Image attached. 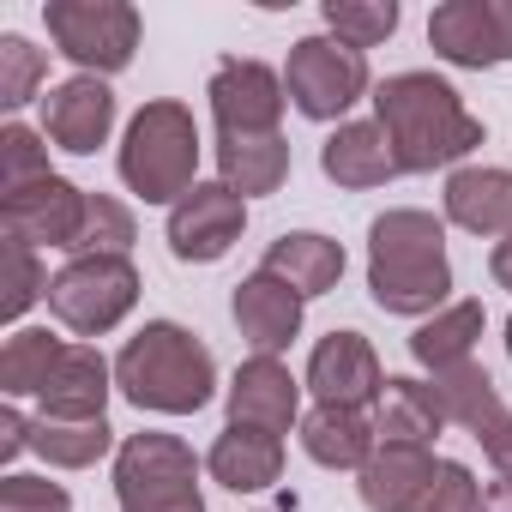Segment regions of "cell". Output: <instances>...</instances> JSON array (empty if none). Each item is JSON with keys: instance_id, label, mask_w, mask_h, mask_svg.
<instances>
[{"instance_id": "4316f807", "label": "cell", "mask_w": 512, "mask_h": 512, "mask_svg": "<svg viewBox=\"0 0 512 512\" xmlns=\"http://www.w3.org/2000/svg\"><path fill=\"white\" fill-rule=\"evenodd\" d=\"M434 398H440L446 422H458V428H464V434H476V440L506 416L500 386L488 380V368H482V362H458V368L434 374Z\"/></svg>"}, {"instance_id": "ac0fdd59", "label": "cell", "mask_w": 512, "mask_h": 512, "mask_svg": "<svg viewBox=\"0 0 512 512\" xmlns=\"http://www.w3.org/2000/svg\"><path fill=\"white\" fill-rule=\"evenodd\" d=\"M446 223H458L464 235H512V169L494 163H464L446 175Z\"/></svg>"}, {"instance_id": "ffe728a7", "label": "cell", "mask_w": 512, "mask_h": 512, "mask_svg": "<svg viewBox=\"0 0 512 512\" xmlns=\"http://www.w3.org/2000/svg\"><path fill=\"white\" fill-rule=\"evenodd\" d=\"M320 169H326V181H338L350 193H368V187H386L392 175H404L398 169V151H392V139H386L380 121H344L320 145Z\"/></svg>"}, {"instance_id": "4fadbf2b", "label": "cell", "mask_w": 512, "mask_h": 512, "mask_svg": "<svg viewBox=\"0 0 512 512\" xmlns=\"http://www.w3.org/2000/svg\"><path fill=\"white\" fill-rule=\"evenodd\" d=\"M386 380L392 374L380 368V356H374V344L362 332H326L314 344V356H308V374H302V386L314 392V404H344V410L380 404Z\"/></svg>"}, {"instance_id": "9a60e30c", "label": "cell", "mask_w": 512, "mask_h": 512, "mask_svg": "<svg viewBox=\"0 0 512 512\" xmlns=\"http://www.w3.org/2000/svg\"><path fill=\"white\" fill-rule=\"evenodd\" d=\"M229 314H235V332H241V344H247L253 356H284V350L302 338V314H308V302H302L284 278L253 272V278L235 284Z\"/></svg>"}, {"instance_id": "cb8c5ba5", "label": "cell", "mask_w": 512, "mask_h": 512, "mask_svg": "<svg viewBox=\"0 0 512 512\" xmlns=\"http://www.w3.org/2000/svg\"><path fill=\"white\" fill-rule=\"evenodd\" d=\"M217 181L235 187L241 199H260L278 193L290 181V139L284 133H217Z\"/></svg>"}, {"instance_id": "74e56055", "label": "cell", "mask_w": 512, "mask_h": 512, "mask_svg": "<svg viewBox=\"0 0 512 512\" xmlns=\"http://www.w3.org/2000/svg\"><path fill=\"white\" fill-rule=\"evenodd\" d=\"M25 446H31V422L19 416V404H7L0 410V464H13Z\"/></svg>"}, {"instance_id": "7a4b0ae2", "label": "cell", "mask_w": 512, "mask_h": 512, "mask_svg": "<svg viewBox=\"0 0 512 512\" xmlns=\"http://www.w3.org/2000/svg\"><path fill=\"white\" fill-rule=\"evenodd\" d=\"M374 121L386 127L404 175H434L464 163L488 133L440 73H392L374 85Z\"/></svg>"}, {"instance_id": "5bb4252c", "label": "cell", "mask_w": 512, "mask_h": 512, "mask_svg": "<svg viewBox=\"0 0 512 512\" xmlns=\"http://www.w3.org/2000/svg\"><path fill=\"white\" fill-rule=\"evenodd\" d=\"M229 428L290 434L302 428V380L284 368V356H247L229 380Z\"/></svg>"}, {"instance_id": "8992f818", "label": "cell", "mask_w": 512, "mask_h": 512, "mask_svg": "<svg viewBox=\"0 0 512 512\" xmlns=\"http://www.w3.org/2000/svg\"><path fill=\"white\" fill-rule=\"evenodd\" d=\"M139 308V266L133 253H79L49 278V314L79 332V338H103L115 332L127 314Z\"/></svg>"}, {"instance_id": "9c48e42d", "label": "cell", "mask_w": 512, "mask_h": 512, "mask_svg": "<svg viewBox=\"0 0 512 512\" xmlns=\"http://www.w3.org/2000/svg\"><path fill=\"white\" fill-rule=\"evenodd\" d=\"M428 49L464 73L506 67L512 61V0H440L428 13Z\"/></svg>"}, {"instance_id": "d4e9b609", "label": "cell", "mask_w": 512, "mask_h": 512, "mask_svg": "<svg viewBox=\"0 0 512 512\" xmlns=\"http://www.w3.org/2000/svg\"><path fill=\"white\" fill-rule=\"evenodd\" d=\"M428 476H434V452L428 446H380L356 470V488H362L368 512H410Z\"/></svg>"}, {"instance_id": "277c9868", "label": "cell", "mask_w": 512, "mask_h": 512, "mask_svg": "<svg viewBox=\"0 0 512 512\" xmlns=\"http://www.w3.org/2000/svg\"><path fill=\"white\" fill-rule=\"evenodd\" d=\"M199 151H205V139H199L193 109L175 103V97H157V103H145L127 121L115 169H121V181H127L133 199H145V205H181L199 187Z\"/></svg>"}, {"instance_id": "d6986e66", "label": "cell", "mask_w": 512, "mask_h": 512, "mask_svg": "<svg viewBox=\"0 0 512 512\" xmlns=\"http://www.w3.org/2000/svg\"><path fill=\"white\" fill-rule=\"evenodd\" d=\"M344 241H332V235H320V229H290V235H278L272 247H266V260H260V272H272V278H284L302 302H314V296H332L338 284H344Z\"/></svg>"}, {"instance_id": "484cf974", "label": "cell", "mask_w": 512, "mask_h": 512, "mask_svg": "<svg viewBox=\"0 0 512 512\" xmlns=\"http://www.w3.org/2000/svg\"><path fill=\"white\" fill-rule=\"evenodd\" d=\"M482 326H488L482 302H446L434 320H422V326L410 332V356H416V368L446 374V368H458V362H476Z\"/></svg>"}, {"instance_id": "f35d334b", "label": "cell", "mask_w": 512, "mask_h": 512, "mask_svg": "<svg viewBox=\"0 0 512 512\" xmlns=\"http://www.w3.org/2000/svg\"><path fill=\"white\" fill-rule=\"evenodd\" d=\"M488 278H494L500 290H512V235L494 241V253H488Z\"/></svg>"}, {"instance_id": "3957f363", "label": "cell", "mask_w": 512, "mask_h": 512, "mask_svg": "<svg viewBox=\"0 0 512 512\" xmlns=\"http://www.w3.org/2000/svg\"><path fill=\"white\" fill-rule=\"evenodd\" d=\"M115 392L151 416H193L217 392V362L187 326L145 320L115 356Z\"/></svg>"}, {"instance_id": "836d02e7", "label": "cell", "mask_w": 512, "mask_h": 512, "mask_svg": "<svg viewBox=\"0 0 512 512\" xmlns=\"http://www.w3.org/2000/svg\"><path fill=\"white\" fill-rule=\"evenodd\" d=\"M133 241H139L133 211H127L121 199H109V193H91L85 229H79V241H73V260H79V253H133Z\"/></svg>"}, {"instance_id": "e575fe53", "label": "cell", "mask_w": 512, "mask_h": 512, "mask_svg": "<svg viewBox=\"0 0 512 512\" xmlns=\"http://www.w3.org/2000/svg\"><path fill=\"white\" fill-rule=\"evenodd\" d=\"M410 512H482V488H476L470 464H458V458H434V476L422 482V494H416Z\"/></svg>"}, {"instance_id": "44dd1931", "label": "cell", "mask_w": 512, "mask_h": 512, "mask_svg": "<svg viewBox=\"0 0 512 512\" xmlns=\"http://www.w3.org/2000/svg\"><path fill=\"white\" fill-rule=\"evenodd\" d=\"M205 476L229 494H260L284 476V440L260 428H223L205 452Z\"/></svg>"}, {"instance_id": "6da1fadb", "label": "cell", "mask_w": 512, "mask_h": 512, "mask_svg": "<svg viewBox=\"0 0 512 512\" xmlns=\"http://www.w3.org/2000/svg\"><path fill=\"white\" fill-rule=\"evenodd\" d=\"M368 296L380 314L434 320L452 296L446 223L416 205H392L368 223Z\"/></svg>"}, {"instance_id": "52a82bcc", "label": "cell", "mask_w": 512, "mask_h": 512, "mask_svg": "<svg viewBox=\"0 0 512 512\" xmlns=\"http://www.w3.org/2000/svg\"><path fill=\"white\" fill-rule=\"evenodd\" d=\"M43 25H49V43L91 79L127 73L145 31L133 0H49Z\"/></svg>"}, {"instance_id": "603a6c76", "label": "cell", "mask_w": 512, "mask_h": 512, "mask_svg": "<svg viewBox=\"0 0 512 512\" xmlns=\"http://www.w3.org/2000/svg\"><path fill=\"white\" fill-rule=\"evenodd\" d=\"M440 428H446V410H440V398H434V380L392 374L386 392H380V404H374V434H380V446H428V452H434Z\"/></svg>"}, {"instance_id": "83f0119b", "label": "cell", "mask_w": 512, "mask_h": 512, "mask_svg": "<svg viewBox=\"0 0 512 512\" xmlns=\"http://www.w3.org/2000/svg\"><path fill=\"white\" fill-rule=\"evenodd\" d=\"M61 350H67V338H55L49 326H19L7 344H0V392H7V404L37 398L49 386Z\"/></svg>"}, {"instance_id": "ab89813d", "label": "cell", "mask_w": 512, "mask_h": 512, "mask_svg": "<svg viewBox=\"0 0 512 512\" xmlns=\"http://www.w3.org/2000/svg\"><path fill=\"white\" fill-rule=\"evenodd\" d=\"M506 356H512V320H506Z\"/></svg>"}, {"instance_id": "8d00e7d4", "label": "cell", "mask_w": 512, "mask_h": 512, "mask_svg": "<svg viewBox=\"0 0 512 512\" xmlns=\"http://www.w3.org/2000/svg\"><path fill=\"white\" fill-rule=\"evenodd\" d=\"M482 452H488L494 476H500V482L512 488V410H506V416H500V422H494V428L482 434Z\"/></svg>"}, {"instance_id": "7c38bea8", "label": "cell", "mask_w": 512, "mask_h": 512, "mask_svg": "<svg viewBox=\"0 0 512 512\" xmlns=\"http://www.w3.org/2000/svg\"><path fill=\"white\" fill-rule=\"evenodd\" d=\"M85 211H91V193L73 187L67 175H49V181H37L25 193L0 199V235L25 241V247H61V253H73V241L85 229Z\"/></svg>"}, {"instance_id": "8fae6325", "label": "cell", "mask_w": 512, "mask_h": 512, "mask_svg": "<svg viewBox=\"0 0 512 512\" xmlns=\"http://www.w3.org/2000/svg\"><path fill=\"white\" fill-rule=\"evenodd\" d=\"M205 97H211L217 133H229V139H241V133H278L284 103H290L284 73H272L266 61H247V55H223L217 73H211V85H205Z\"/></svg>"}, {"instance_id": "5b68a950", "label": "cell", "mask_w": 512, "mask_h": 512, "mask_svg": "<svg viewBox=\"0 0 512 512\" xmlns=\"http://www.w3.org/2000/svg\"><path fill=\"white\" fill-rule=\"evenodd\" d=\"M199 458L181 434H127L115 452V506L121 512H205Z\"/></svg>"}, {"instance_id": "30bf717a", "label": "cell", "mask_w": 512, "mask_h": 512, "mask_svg": "<svg viewBox=\"0 0 512 512\" xmlns=\"http://www.w3.org/2000/svg\"><path fill=\"white\" fill-rule=\"evenodd\" d=\"M241 229H247V199L223 181H199L181 205H169V223H163L169 253L181 266H217L241 241Z\"/></svg>"}, {"instance_id": "7402d4cb", "label": "cell", "mask_w": 512, "mask_h": 512, "mask_svg": "<svg viewBox=\"0 0 512 512\" xmlns=\"http://www.w3.org/2000/svg\"><path fill=\"white\" fill-rule=\"evenodd\" d=\"M296 434H302V452H308L320 470H362V464L380 452L374 416H368V410H344V404H314Z\"/></svg>"}, {"instance_id": "ba28073f", "label": "cell", "mask_w": 512, "mask_h": 512, "mask_svg": "<svg viewBox=\"0 0 512 512\" xmlns=\"http://www.w3.org/2000/svg\"><path fill=\"white\" fill-rule=\"evenodd\" d=\"M284 91H290L296 115H308V121H338V127H344V115L374 91L368 55L350 49V43H338V37H302V43H290Z\"/></svg>"}, {"instance_id": "f1b7e54d", "label": "cell", "mask_w": 512, "mask_h": 512, "mask_svg": "<svg viewBox=\"0 0 512 512\" xmlns=\"http://www.w3.org/2000/svg\"><path fill=\"white\" fill-rule=\"evenodd\" d=\"M31 452L55 470H91L97 458L121 452V440H115L109 416L103 422H49V416H37L31 422Z\"/></svg>"}, {"instance_id": "e0dca14e", "label": "cell", "mask_w": 512, "mask_h": 512, "mask_svg": "<svg viewBox=\"0 0 512 512\" xmlns=\"http://www.w3.org/2000/svg\"><path fill=\"white\" fill-rule=\"evenodd\" d=\"M109 392H115V362H103L97 344H67L37 404L49 422H103Z\"/></svg>"}, {"instance_id": "d6a6232c", "label": "cell", "mask_w": 512, "mask_h": 512, "mask_svg": "<svg viewBox=\"0 0 512 512\" xmlns=\"http://www.w3.org/2000/svg\"><path fill=\"white\" fill-rule=\"evenodd\" d=\"M0 253H7V296H0V320L19 326L37 302H49V272L37 260V247H25V241H0Z\"/></svg>"}, {"instance_id": "4dcf8cb0", "label": "cell", "mask_w": 512, "mask_h": 512, "mask_svg": "<svg viewBox=\"0 0 512 512\" xmlns=\"http://www.w3.org/2000/svg\"><path fill=\"white\" fill-rule=\"evenodd\" d=\"M55 169H49V139L37 133V127H25V121H7L0 127V199L7 193H25V187H37V181H49Z\"/></svg>"}, {"instance_id": "1f68e13d", "label": "cell", "mask_w": 512, "mask_h": 512, "mask_svg": "<svg viewBox=\"0 0 512 512\" xmlns=\"http://www.w3.org/2000/svg\"><path fill=\"white\" fill-rule=\"evenodd\" d=\"M43 79H49V61L43 49H31V37L7 31L0 37V109H25L31 97H43Z\"/></svg>"}, {"instance_id": "d590c367", "label": "cell", "mask_w": 512, "mask_h": 512, "mask_svg": "<svg viewBox=\"0 0 512 512\" xmlns=\"http://www.w3.org/2000/svg\"><path fill=\"white\" fill-rule=\"evenodd\" d=\"M0 512H73V494L49 476H25L13 470L7 482H0Z\"/></svg>"}, {"instance_id": "2e32d148", "label": "cell", "mask_w": 512, "mask_h": 512, "mask_svg": "<svg viewBox=\"0 0 512 512\" xmlns=\"http://www.w3.org/2000/svg\"><path fill=\"white\" fill-rule=\"evenodd\" d=\"M115 133V91L109 79L73 73L43 97V139H55L67 157H91Z\"/></svg>"}, {"instance_id": "f546056e", "label": "cell", "mask_w": 512, "mask_h": 512, "mask_svg": "<svg viewBox=\"0 0 512 512\" xmlns=\"http://www.w3.org/2000/svg\"><path fill=\"white\" fill-rule=\"evenodd\" d=\"M320 19H326V37H338V43H350V49H380L392 31H398V0H326L320 7Z\"/></svg>"}]
</instances>
